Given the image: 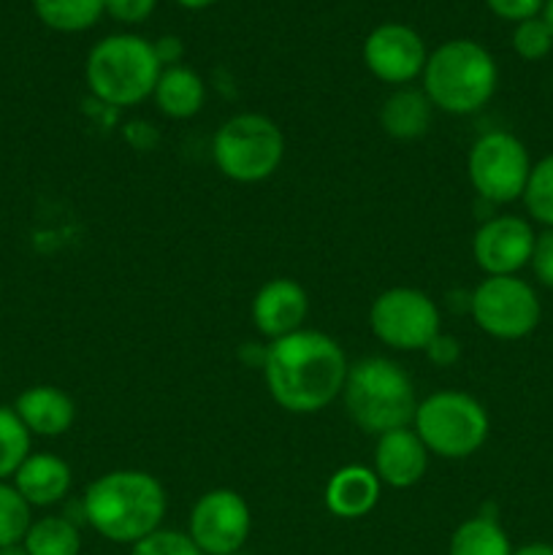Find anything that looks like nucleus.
Instances as JSON below:
<instances>
[{
  "mask_svg": "<svg viewBox=\"0 0 553 555\" xmlns=\"http://www.w3.org/2000/svg\"><path fill=\"white\" fill-rule=\"evenodd\" d=\"M412 431L437 459L464 461L486 444L491 421L475 396L461 390H439L417 401Z\"/></svg>",
  "mask_w": 553,
  "mask_h": 555,
  "instance_id": "423d86ee",
  "label": "nucleus"
},
{
  "mask_svg": "<svg viewBox=\"0 0 553 555\" xmlns=\"http://www.w3.org/2000/svg\"><path fill=\"white\" fill-rule=\"evenodd\" d=\"M87 87L106 106H136L155 92L163 65L155 43L141 36H108L87 57Z\"/></svg>",
  "mask_w": 553,
  "mask_h": 555,
  "instance_id": "39448f33",
  "label": "nucleus"
},
{
  "mask_svg": "<svg viewBox=\"0 0 553 555\" xmlns=\"http://www.w3.org/2000/svg\"><path fill=\"white\" fill-rule=\"evenodd\" d=\"M524 206L535 222L553 228V152L531 166L529 182L524 190Z\"/></svg>",
  "mask_w": 553,
  "mask_h": 555,
  "instance_id": "393cba45",
  "label": "nucleus"
},
{
  "mask_svg": "<svg viewBox=\"0 0 553 555\" xmlns=\"http://www.w3.org/2000/svg\"><path fill=\"white\" fill-rule=\"evenodd\" d=\"M535 238V228L524 217H488L472 236V258L486 276H515L529 266Z\"/></svg>",
  "mask_w": 553,
  "mask_h": 555,
  "instance_id": "f8f14e48",
  "label": "nucleus"
},
{
  "mask_svg": "<svg viewBox=\"0 0 553 555\" xmlns=\"http://www.w3.org/2000/svg\"><path fill=\"white\" fill-rule=\"evenodd\" d=\"M253 529L247 502L231 488L206 491L190 513L188 534L204 555L239 553Z\"/></svg>",
  "mask_w": 553,
  "mask_h": 555,
  "instance_id": "9b49d317",
  "label": "nucleus"
},
{
  "mask_svg": "<svg viewBox=\"0 0 553 555\" xmlns=\"http://www.w3.org/2000/svg\"><path fill=\"white\" fill-rule=\"evenodd\" d=\"M217 171L239 184H258L274 177L285 157V135L274 119L244 112L226 119L211 139Z\"/></svg>",
  "mask_w": 553,
  "mask_h": 555,
  "instance_id": "0eeeda50",
  "label": "nucleus"
},
{
  "mask_svg": "<svg viewBox=\"0 0 553 555\" xmlns=\"http://www.w3.org/2000/svg\"><path fill=\"white\" fill-rule=\"evenodd\" d=\"M22 545H25L27 555H79V526L68 518H60V515L33 520Z\"/></svg>",
  "mask_w": 553,
  "mask_h": 555,
  "instance_id": "4be33fe9",
  "label": "nucleus"
},
{
  "mask_svg": "<svg viewBox=\"0 0 553 555\" xmlns=\"http://www.w3.org/2000/svg\"><path fill=\"white\" fill-rule=\"evenodd\" d=\"M173 3H179L182 9H190V11H201L206 9V5L215 3V0H173Z\"/></svg>",
  "mask_w": 553,
  "mask_h": 555,
  "instance_id": "f704fd0d",
  "label": "nucleus"
},
{
  "mask_svg": "<svg viewBox=\"0 0 553 555\" xmlns=\"http://www.w3.org/2000/svg\"><path fill=\"white\" fill-rule=\"evenodd\" d=\"M152 98H155L157 108L166 117L190 119L204 108L206 87L204 79L193 68H188V65H171V68H163Z\"/></svg>",
  "mask_w": 553,
  "mask_h": 555,
  "instance_id": "aec40b11",
  "label": "nucleus"
},
{
  "mask_svg": "<svg viewBox=\"0 0 553 555\" xmlns=\"http://www.w3.org/2000/svg\"><path fill=\"white\" fill-rule=\"evenodd\" d=\"M423 92L445 114H475L497 92L499 70L491 52L470 38L445 41L434 49L423 68Z\"/></svg>",
  "mask_w": 553,
  "mask_h": 555,
  "instance_id": "7ed1b4c3",
  "label": "nucleus"
},
{
  "mask_svg": "<svg viewBox=\"0 0 553 555\" xmlns=\"http://www.w3.org/2000/svg\"><path fill=\"white\" fill-rule=\"evenodd\" d=\"M27 455H30V431L22 426L14 410L0 406V482L14 477Z\"/></svg>",
  "mask_w": 553,
  "mask_h": 555,
  "instance_id": "b1692460",
  "label": "nucleus"
},
{
  "mask_svg": "<svg viewBox=\"0 0 553 555\" xmlns=\"http://www.w3.org/2000/svg\"><path fill=\"white\" fill-rule=\"evenodd\" d=\"M309 314L307 291L296 280L276 276L258 287L253 298V323L269 341L291 336L304 328Z\"/></svg>",
  "mask_w": 553,
  "mask_h": 555,
  "instance_id": "4468645a",
  "label": "nucleus"
},
{
  "mask_svg": "<svg viewBox=\"0 0 553 555\" xmlns=\"http://www.w3.org/2000/svg\"><path fill=\"white\" fill-rule=\"evenodd\" d=\"M470 314L491 339H526L540 325L542 304L535 287L515 276H486L470 296Z\"/></svg>",
  "mask_w": 553,
  "mask_h": 555,
  "instance_id": "1a4fd4ad",
  "label": "nucleus"
},
{
  "mask_svg": "<svg viewBox=\"0 0 553 555\" xmlns=\"http://www.w3.org/2000/svg\"><path fill=\"white\" fill-rule=\"evenodd\" d=\"M486 5L497 16L518 25V22L531 20V16H540L545 0H486Z\"/></svg>",
  "mask_w": 553,
  "mask_h": 555,
  "instance_id": "7c9ffc66",
  "label": "nucleus"
},
{
  "mask_svg": "<svg viewBox=\"0 0 553 555\" xmlns=\"http://www.w3.org/2000/svg\"><path fill=\"white\" fill-rule=\"evenodd\" d=\"M542 20L548 22V27L553 33V0H545V5H542Z\"/></svg>",
  "mask_w": 553,
  "mask_h": 555,
  "instance_id": "c9c22d12",
  "label": "nucleus"
},
{
  "mask_svg": "<svg viewBox=\"0 0 553 555\" xmlns=\"http://www.w3.org/2000/svg\"><path fill=\"white\" fill-rule=\"evenodd\" d=\"M513 555H553V545H548V542H531V545L513 551Z\"/></svg>",
  "mask_w": 553,
  "mask_h": 555,
  "instance_id": "72a5a7b5",
  "label": "nucleus"
},
{
  "mask_svg": "<svg viewBox=\"0 0 553 555\" xmlns=\"http://www.w3.org/2000/svg\"><path fill=\"white\" fill-rule=\"evenodd\" d=\"M0 555H27L25 545H9V547H0Z\"/></svg>",
  "mask_w": 553,
  "mask_h": 555,
  "instance_id": "e433bc0d",
  "label": "nucleus"
},
{
  "mask_svg": "<svg viewBox=\"0 0 553 555\" xmlns=\"http://www.w3.org/2000/svg\"><path fill=\"white\" fill-rule=\"evenodd\" d=\"M70 466L60 455L30 453L14 475V488L30 507H52L70 491Z\"/></svg>",
  "mask_w": 553,
  "mask_h": 555,
  "instance_id": "a211bd4d",
  "label": "nucleus"
},
{
  "mask_svg": "<svg viewBox=\"0 0 553 555\" xmlns=\"http://www.w3.org/2000/svg\"><path fill=\"white\" fill-rule=\"evenodd\" d=\"M531 166L535 163L526 144L507 130L483 133L466 155V177L488 204H513L524 198Z\"/></svg>",
  "mask_w": 553,
  "mask_h": 555,
  "instance_id": "6e6552de",
  "label": "nucleus"
},
{
  "mask_svg": "<svg viewBox=\"0 0 553 555\" xmlns=\"http://www.w3.org/2000/svg\"><path fill=\"white\" fill-rule=\"evenodd\" d=\"M16 417L30 437H63L76 421V406L65 390L54 385H33L14 404Z\"/></svg>",
  "mask_w": 553,
  "mask_h": 555,
  "instance_id": "dca6fc26",
  "label": "nucleus"
},
{
  "mask_svg": "<svg viewBox=\"0 0 553 555\" xmlns=\"http://www.w3.org/2000/svg\"><path fill=\"white\" fill-rule=\"evenodd\" d=\"M513 49L520 60H529V63L548 57V52L553 49V33L548 22L542 16L518 22L513 30Z\"/></svg>",
  "mask_w": 553,
  "mask_h": 555,
  "instance_id": "bb28decb",
  "label": "nucleus"
},
{
  "mask_svg": "<svg viewBox=\"0 0 553 555\" xmlns=\"http://www.w3.org/2000/svg\"><path fill=\"white\" fill-rule=\"evenodd\" d=\"M426 43L412 27L401 22H385L374 27L363 41V63L385 85L404 87L426 68Z\"/></svg>",
  "mask_w": 553,
  "mask_h": 555,
  "instance_id": "ddd939ff",
  "label": "nucleus"
},
{
  "mask_svg": "<svg viewBox=\"0 0 553 555\" xmlns=\"http://www.w3.org/2000/svg\"><path fill=\"white\" fill-rule=\"evenodd\" d=\"M231 555H242V553H231Z\"/></svg>",
  "mask_w": 553,
  "mask_h": 555,
  "instance_id": "4c0bfd02",
  "label": "nucleus"
},
{
  "mask_svg": "<svg viewBox=\"0 0 553 555\" xmlns=\"http://www.w3.org/2000/svg\"><path fill=\"white\" fill-rule=\"evenodd\" d=\"M168 496L155 475L141 469H114L87 486L81 499L85 520L108 542L136 545L160 529Z\"/></svg>",
  "mask_w": 553,
  "mask_h": 555,
  "instance_id": "f03ea898",
  "label": "nucleus"
},
{
  "mask_svg": "<svg viewBox=\"0 0 553 555\" xmlns=\"http://www.w3.org/2000/svg\"><path fill=\"white\" fill-rule=\"evenodd\" d=\"M369 325L390 350L426 352V347L442 334V314L432 296L417 287H390L372 301Z\"/></svg>",
  "mask_w": 553,
  "mask_h": 555,
  "instance_id": "9d476101",
  "label": "nucleus"
},
{
  "mask_svg": "<svg viewBox=\"0 0 553 555\" xmlns=\"http://www.w3.org/2000/svg\"><path fill=\"white\" fill-rule=\"evenodd\" d=\"M426 356L432 358L437 366H450V363L459 358V341L453 339V336H442L439 334L437 339L432 341V345L426 347Z\"/></svg>",
  "mask_w": 553,
  "mask_h": 555,
  "instance_id": "2f4dec72",
  "label": "nucleus"
},
{
  "mask_svg": "<svg viewBox=\"0 0 553 555\" xmlns=\"http://www.w3.org/2000/svg\"><path fill=\"white\" fill-rule=\"evenodd\" d=\"M448 555H513V545L497 518L477 515L453 531Z\"/></svg>",
  "mask_w": 553,
  "mask_h": 555,
  "instance_id": "412c9836",
  "label": "nucleus"
},
{
  "mask_svg": "<svg viewBox=\"0 0 553 555\" xmlns=\"http://www.w3.org/2000/svg\"><path fill=\"white\" fill-rule=\"evenodd\" d=\"M155 52H157V60H160V65H177L179 57H182V41H179L177 36H163L160 41H155Z\"/></svg>",
  "mask_w": 553,
  "mask_h": 555,
  "instance_id": "473e14b6",
  "label": "nucleus"
},
{
  "mask_svg": "<svg viewBox=\"0 0 553 555\" xmlns=\"http://www.w3.org/2000/svg\"><path fill=\"white\" fill-rule=\"evenodd\" d=\"M38 20L60 33H81L103 16V0H33Z\"/></svg>",
  "mask_w": 553,
  "mask_h": 555,
  "instance_id": "5701e85b",
  "label": "nucleus"
},
{
  "mask_svg": "<svg viewBox=\"0 0 553 555\" xmlns=\"http://www.w3.org/2000/svg\"><path fill=\"white\" fill-rule=\"evenodd\" d=\"M383 482L369 466H342L325 482V507L342 520H356L372 513L380 502Z\"/></svg>",
  "mask_w": 553,
  "mask_h": 555,
  "instance_id": "f3484780",
  "label": "nucleus"
},
{
  "mask_svg": "<svg viewBox=\"0 0 553 555\" xmlns=\"http://www.w3.org/2000/svg\"><path fill=\"white\" fill-rule=\"evenodd\" d=\"M347 369L339 341L309 328L269 341L263 352L269 396L293 415H314L334 404L345 388Z\"/></svg>",
  "mask_w": 553,
  "mask_h": 555,
  "instance_id": "f257e3e1",
  "label": "nucleus"
},
{
  "mask_svg": "<svg viewBox=\"0 0 553 555\" xmlns=\"http://www.w3.org/2000/svg\"><path fill=\"white\" fill-rule=\"evenodd\" d=\"M342 401L350 421L372 437L412 426L417 406L410 374L380 356L350 363Z\"/></svg>",
  "mask_w": 553,
  "mask_h": 555,
  "instance_id": "20e7f679",
  "label": "nucleus"
},
{
  "mask_svg": "<svg viewBox=\"0 0 553 555\" xmlns=\"http://www.w3.org/2000/svg\"><path fill=\"white\" fill-rule=\"evenodd\" d=\"M432 108L426 92L415 90V87H399L385 98L383 108H380V125L390 139L415 141L426 135L428 125H432Z\"/></svg>",
  "mask_w": 553,
  "mask_h": 555,
  "instance_id": "6ab92c4d",
  "label": "nucleus"
},
{
  "mask_svg": "<svg viewBox=\"0 0 553 555\" xmlns=\"http://www.w3.org/2000/svg\"><path fill=\"white\" fill-rule=\"evenodd\" d=\"M30 504L9 482H0V547L22 545L33 524Z\"/></svg>",
  "mask_w": 553,
  "mask_h": 555,
  "instance_id": "a878e982",
  "label": "nucleus"
},
{
  "mask_svg": "<svg viewBox=\"0 0 553 555\" xmlns=\"http://www.w3.org/2000/svg\"><path fill=\"white\" fill-rule=\"evenodd\" d=\"M428 450L412 426L380 434L374 444V475L388 488H412L428 469Z\"/></svg>",
  "mask_w": 553,
  "mask_h": 555,
  "instance_id": "2eb2a0df",
  "label": "nucleus"
},
{
  "mask_svg": "<svg viewBox=\"0 0 553 555\" xmlns=\"http://www.w3.org/2000/svg\"><path fill=\"white\" fill-rule=\"evenodd\" d=\"M529 269L535 271L537 282L542 287H551L553 291V228H545L542 233H537Z\"/></svg>",
  "mask_w": 553,
  "mask_h": 555,
  "instance_id": "c85d7f7f",
  "label": "nucleus"
},
{
  "mask_svg": "<svg viewBox=\"0 0 553 555\" xmlns=\"http://www.w3.org/2000/svg\"><path fill=\"white\" fill-rule=\"evenodd\" d=\"M130 555H204L190 540V534L173 529H157L150 537L139 540Z\"/></svg>",
  "mask_w": 553,
  "mask_h": 555,
  "instance_id": "cd10ccee",
  "label": "nucleus"
},
{
  "mask_svg": "<svg viewBox=\"0 0 553 555\" xmlns=\"http://www.w3.org/2000/svg\"><path fill=\"white\" fill-rule=\"evenodd\" d=\"M157 0H103V9L108 16L125 25H139L155 11Z\"/></svg>",
  "mask_w": 553,
  "mask_h": 555,
  "instance_id": "c756f323",
  "label": "nucleus"
}]
</instances>
